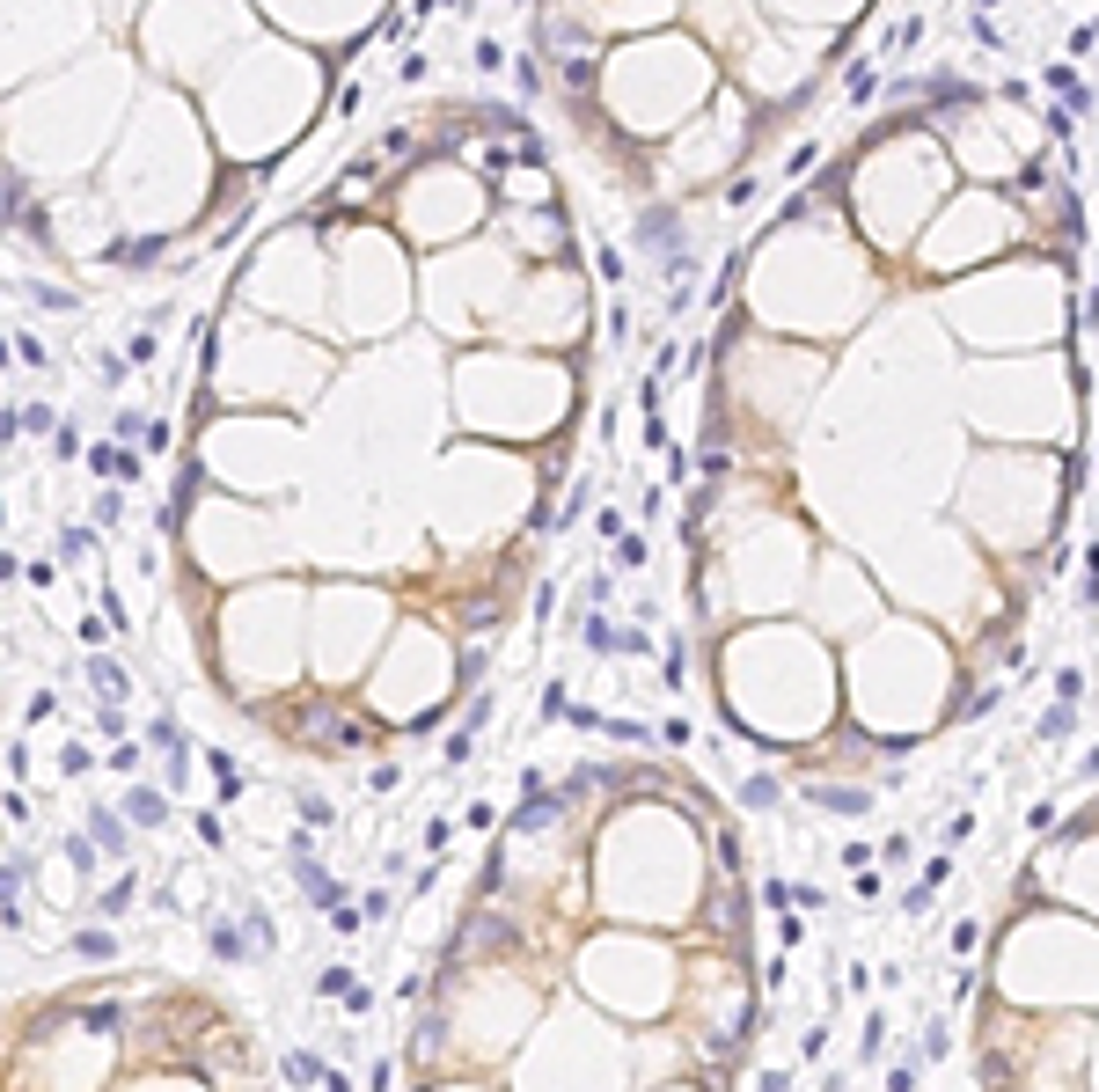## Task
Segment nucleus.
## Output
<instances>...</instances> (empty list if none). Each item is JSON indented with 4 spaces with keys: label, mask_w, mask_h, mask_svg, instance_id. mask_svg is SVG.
I'll return each instance as SVG.
<instances>
[{
    "label": "nucleus",
    "mask_w": 1099,
    "mask_h": 1092,
    "mask_svg": "<svg viewBox=\"0 0 1099 1092\" xmlns=\"http://www.w3.org/2000/svg\"><path fill=\"white\" fill-rule=\"evenodd\" d=\"M1012 235V213H1004V198H953L945 206V220H939V235L917 250L931 272H953V265H975V250H997Z\"/></svg>",
    "instance_id": "f257e3e1"
},
{
    "label": "nucleus",
    "mask_w": 1099,
    "mask_h": 1092,
    "mask_svg": "<svg viewBox=\"0 0 1099 1092\" xmlns=\"http://www.w3.org/2000/svg\"><path fill=\"white\" fill-rule=\"evenodd\" d=\"M161 814H169L161 792H133V799H125V821H140V828H161Z\"/></svg>",
    "instance_id": "7ed1b4c3"
},
{
    "label": "nucleus",
    "mask_w": 1099,
    "mask_h": 1092,
    "mask_svg": "<svg viewBox=\"0 0 1099 1092\" xmlns=\"http://www.w3.org/2000/svg\"><path fill=\"white\" fill-rule=\"evenodd\" d=\"M213 953L235 960V953H242V932H235V924H213Z\"/></svg>",
    "instance_id": "6e6552de"
},
{
    "label": "nucleus",
    "mask_w": 1099,
    "mask_h": 1092,
    "mask_svg": "<svg viewBox=\"0 0 1099 1092\" xmlns=\"http://www.w3.org/2000/svg\"><path fill=\"white\" fill-rule=\"evenodd\" d=\"M213 784H220V799H235V792H242V771H235V756H213Z\"/></svg>",
    "instance_id": "39448f33"
},
{
    "label": "nucleus",
    "mask_w": 1099,
    "mask_h": 1092,
    "mask_svg": "<svg viewBox=\"0 0 1099 1092\" xmlns=\"http://www.w3.org/2000/svg\"><path fill=\"white\" fill-rule=\"evenodd\" d=\"M89 836H96L111 858H125V851H133V843H125V814H111V806H96V814H89Z\"/></svg>",
    "instance_id": "f03ea898"
},
{
    "label": "nucleus",
    "mask_w": 1099,
    "mask_h": 1092,
    "mask_svg": "<svg viewBox=\"0 0 1099 1092\" xmlns=\"http://www.w3.org/2000/svg\"><path fill=\"white\" fill-rule=\"evenodd\" d=\"M15 895H22V865H0V917H7V924H22Z\"/></svg>",
    "instance_id": "20e7f679"
},
{
    "label": "nucleus",
    "mask_w": 1099,
    "mask_h": 1092,
    "mask_svg": "<svg viewBox=\"0 0 1099 1092\" xmlns=\"http://www.w3.org/2000/svg\"><path fill=\"white\" fill-rule=\"evenodd\" d=\"M89 675H96V689H103V697H125V675H118V667H111V660H96V667H89Z\"/></svg>",
    "instance_id": "0eeeda50"
},
{
    "label": "nucleus",
    "mask_w": 1099,
    "mask_h": 1092,
    "mask_svg": "<svg viewBox=\"0 0 1099 1092\" xmlns=\"http://www.w3.org/2000/svg\"><path fill=\"white\" fill-rule=\"evenodd\" d=\"M96 910H103V917H125V910H133V873H125V880H118V888H111Z\"/></svg>",
    "instance_id": "423d86ee"
},
{
    "label": "nucleus",
    "mask_w": 1099,
    "mask_h": 1092,
    "mask_svg": "<svg viewBox=\"0 0 1099 1092\" xmlns=\"http://www.w3.org/2000/svg\"><path fill=\"white\" fill-rule=\"evenodd\" d=\"M74 945H81L89 960H111V932H81V938H74Z\"/></svg>",
    "instance_id": "9d476101"
},
{
    "label": "nucleus",
    "mask_w": 1099,
    "mask_h": 1092,
    "mask_svg": "<svg viewBox=\"0 0 1099 1092\" xmlns=\"http://www.w3.org/2000/svg\"><path fill=\"white\" fill-rule=\"evenodd\" d=\"M81 1027H96V1034H111V1027H118V1005H89V1012H81Z\"/></svg>",
    "instance_id": "1a4fd4ad"
}]
</instances>
